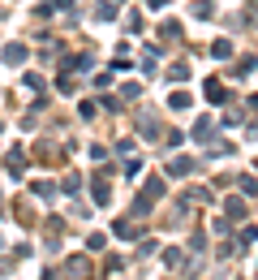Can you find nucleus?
<instances>
[{
	"mask_svg": "<svg viewBox=\"0 0 258 280\" xmlns=\"http://www.w3.org/2000/svg\"><path fill=\"white\" fill-rule=\"evenodd\" d=\"M168 104H172V108H190V95H185V91H176V95H172Z\"/></svg>",
	"mask_w": 258,
	"mask_h": 280,
	"instance_id": "2",
	"label": "nucleus"
},
{
	"mask_svg": "<svg viewBox=\"0 0 258 280\" xmlns=\"http://www.w3.org/2000/svg\"><path fill=\"white\" fill-rule=\"evenodd\" d=\"M22 56H26V48H22V43H9V48H4V61H9V65H18Z\"/></svg>",
	"mask_w": 258,
	"mask_h": 280,
	"instance_id": "1",
	"label": "nucleus"
}]
</instances>
